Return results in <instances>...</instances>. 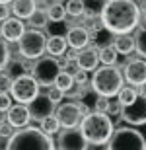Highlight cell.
Segmentation results:
<instances>
[{
	"instance_id": "obj_8",
	"label": "cell",
	"mask_w": 146,
	"mask_h": 150,
	"mask_svg": "<svg viewBox=\"0 0 146 150\" xmlns=\"http://www.w3.org/2000/svg\"><path fill=\"white\" fill-rule=\"evenodd\" d=\"M20 43V53L25 59H39L43 53L47 51V39L45 35L37 31V29H29L22 35Z\"/></svg>"
},
{
	"instance_id": "obj_3",
	"label": "cell",
	"mask_w": 146,
	"mask_h": 150,
	"mask_svg": "<svg viewBox=\"0 0 146 150\" xmlns=\"http://www.w3.org/2000/svg\"><path fill=\"white\" fill-rule=\"evenodd\" d=\"M6 150H56L47 133L37 127H22L10 137Z\"/></svg>"
},
{
	"instance_id": "obj_17",
	"label": "cell",
	"mask_w": 146,
	"mask_h": 150,
	"mask_svg": "<svg viewBox=\"0 0 146 150\" xmlns=\"http://www.w3.org/2000/svg\"><path fill=\"white\" fill-rule=\"evenodd\" d=\"M90 41V33L88 29L84 28H70L66 33V43L72 47V49H84Z\"/></svg>"
},
{
	"instance_id": "obj_23",
	"label": "cell",
	"mask_w": 146,
	"mask_h": 150,
	"mask_svg": "<svg viewBox=\"0 0 146 150\" xmlns=\"http://www.w3.org/2000/svg\"><path fill=\"white\" fill-rule=\"evenodd\" d=\"M136 98H138V92H136L133 86H123V88L119 90V94H117V100H119V103H121V107L130 105Z\"/></svg>"
},
{
	"instance_id": "obj_18",
	"label": "cell",
	"mask_w": 146,
	"mask_h": 150,
	"mask_svg": "<svg viewBox=\"0 0 146 150\" xmlns=\"http://www.w3.org/2000/svg\"><path fill=\"white\" fill-rule=\"evenodd\" d=\"M12 10H14L16 18H20V20H29L31 14L37 10V6H35V0H14Z\"/></svg>"
},
{
	"instance_id": "obj_27",
	"label": "cell",
	"mask_w": 146,
	"mask_h": 150,
	"mask_svg": "<svg viewBox=\"0 0 146 150\" xmlns=\"http://www.w3.org/2000/svg\"><path fill=\"white\" fill-rule=\"evenodd\" d=\"M64 8H66V14H68V16L78 18V16H82V14H84V0H66Z\"/></svg>"
},
{
	"instance_id": "obj_28",
	"label": "cell",
	"mask_w": 146,
	"mask_h": 150,
	"mask_svg": "<svg viewBox=\"0 0 146 150\" xmlns=\"http://www.w3.org/2000/svg\"><path fill=\"white\" fill-rule=\"evenodd\" d=\"M135 43H136V51L138 55L146 59V28H140L135 35Z\"/></svg>"
},
{
	"instance_id": "obj_9",
	"label": "cell",
	"mask_w": 146,
	"mask_h": 150,
	"mask_svg": "<svg viewBox=\"0 0 146 150\" xmlns=\"http://www.w3.org/2000/svg\"><path fill=\"white\" fill-rule=\"evenodd\" d=\"M121 117H123L127 123L135 125V127L144 125L146 123V94L138 96L130 105L121 107Z\"/></svg>"
},
{
	"instance_id": "obj_5",
	"label": "cell",
	"mask_w": 146,
	"mask_h": 150,
	"mask_svg": "<svg viewBox=\"0 0 146 150\" xmlns=\"http://www.w3.org/2000/svg\"><path fill=\"white\" fill-rule=\"evenodd\" d=\"M107 150H146V139L136 129L121 127L113 131L107 142Z\"/></svg>"
},
{
	"instance_id": "obj_10",
	"label": "cell",
	"mask_w": 146,
	"mask_h": 150,
	"mask_svg": "<svg viewBox=\"0 0 146 150\" xmlns=\"http://www.w3.org/2000/svg\"><path fill=\"white\" fill-rule=\"evenodd\" d=\"M88 140L82 134L80 129H66L59 134V140H56V146L59 150H88Z\"/></svg>"
},
{
	"instance_id": "obj_25",
	"label": "cell",
	"mask_w": 146,
	"mask_h": 150,
	"mask_svg": "<svg viewBox=\"0 0 146 150\" xmlns=\"http://www.w3.org/2000/svg\"><path fill=\"white\" fill-rule=\"evenodd\" d=\"M59 129H61V123H59V119H56L55 115H49V117H45V119L41 121V131L47 133L49 137L55 134V133H59Z\"/></svg>"
},
{
	"instance_id": "obj_22",
	"label": "cell",
	"mask_w": 146,
	"mask_h": 150,
	"mask_svg": "<svg viewBox=\"0 0 146 150\" xmlns=\"http://www.w3.org/2000/svg\"><path fill=\"white\" fill-rule=\"evenodd\" d=\"M74 74H70V72H59V76H56V80H55V88H59L61 92H70V90L74 88Z\"/></svg>"
},
{
	"instance_id": "obj_2",
	"label": "cell",
	"mask_w": 146,
	"mask_h": 150,
	"mask_svg": "<svg viewBox=\"0 0 146 150\" xmlns=\"http://www.w3.org/2000/svg\"><path fill=\"white\" fill-rule=\"evenodd\" d=\"M80 131H82V134L86 137V140L90 144L101 146V144H105V142H109V139H111L113 121L107 117V113L94 111V113H88L82 119Z\"/></svg>"
},
{
	"instance_id": "obj_38",
	"label": "cell",
	"mask_w": 146,
	"mask_h": 150,
	"mask_svg": "<svg viewBox=\"0 0 146 150\" xmlns=\"http://www.w3.org/2000/svg\"><path fill=\"white\" fill-rule=\"evenodd\" d=\"M10 18V10H8V6L6 4H0V22H4Z\"/></svg>"
},
{
	"instance_id": "obj_14",
	"label": "cell",
	"mask_w": 146,
	"mask_h": 150,
	"mask_svg": "<svg viewBox=\"0 0 146 150\" xmlns=\"http://www.w3.org/2000/svg\"><path fill=\"white\" fill-rule=\"evenodd\" d=\"M53 101H51L49 96H37L31 103H29V115L33 117V119H37V121H43L45 117H49L51 113H53Z\"/></svg>"
},
{
	"instance_id": "obj_20",
	"label": "cell",
	"mask_w": 146,
	"mask_h": 150,
	"mask_svg": "<svg viewBox=\"0 0 146 150\" xmlns=\"http://www.w3.org/2000/svg\"><path fill=\"white\" fill-rule=\"evenodd\" d=\"M115 49H117L119 55H130L133 51L136 49V43H135V37H130L129 33H123L115 39Z\"/></svg>"
},
{
	"instance_id": "obj_7",
	"label": "cell",
	"mask_w": 146,
	"mask_h": 150,
	"mask_svg": "<svg viewBox=\"0 0 146 150\" xmlns=\"http://www.w3.org/2000/svg\"><path fill=\"white\" fill-rule=\"evenodd\" d=\"M61 72V64L55 57H43L31 67V76L37 80L39 86H53Z\"/></svg>"
},
{
	"instance_id": "obj_35",
	"label": "cell",
	"mask_w": 146,
	"mask_h": 150,
	"mask_svg": "<svg viewBox=\"0 0 146 150\" xmlns=\"http://www.w3.org/2000/svg\"><path fill=\"white\" fill-rule=\"evenodd\" d=\"M12 134H14V127L10 123H0V137H8L10 139Z\"/></svg>"
},
{
	"instance_id": "obj_11",
	"label": "cell",
	"mask_w": 146,
	"mask_h": 150,
	"mask_svg": "<svg viewBox=\"0 0 146 150\" xmlns=\"http://www.w3.org/2000/svg\"><path fill=\"white\" fill-rule=\"evenodd\" d=\"M55 117L59 119L61 127L72 129V127H76V125L80 123V119H82V111H80L78 103H62V105H59Z\"/></svg>"
},
{
	"instance_id": "obj_1",
	"label": "cell",
	"mask_w": 146,
	"mask_h": 150,
	"mask_svg": "<svg viewBox=\"0 0 146 150\" xmlns=\"http://www.w3.org/2000/svg\"><path fill=\"white\" fill-rule=\"evenodd\" d=\"M99 16L103 28L117 35L130 33L140 22V10L133 0H107Z\"/></svg>"
},
{
	"instance_id": "obj_26",
	"label": "cell",
	"mask_w": 146,
	"mask_h": 150,
	"mask_svg": "<svg viewBox=\"0 0 146 150\" xmlns=\"http://www.w3.org/2000/svg\"><path fill=\"white\" fill-rule=\"evenodd\" d=\"M105 2L107 0H84V14H88V16H97V14H101Z\"/></svg>"
},
{
	"instance_id": "obj_33",
	"label": "cell",
	"mask_w": 146,
	"mask_h": 150,
	"mask_svg": "<svg viewBox=\"0 0 146 150\" xmlns=\"http://www.w3.org/2000/svg\"><path fill=\"white\" fill-rule=\"evenodd\" d=\"M12 88V78L8 74H0V94H8Z\"/></svg>"
},
{
	"instance_id": "obj_31",
	"label": "cell",
	"mask_w": 146,
	"mask_h": 150,
	"mask_svg": "<svg viewBox=\"0 0 146 150\" xmlns=\"http://www.w3.org/2000/svg\"><path fill=\"white\" fill-rule=\"evenodd\" d=\"M8 62H10V49L6 47L4 39H0V70L8 67Z\"/></svg>"
},
{
	"instance_id": "obj_6",
	"label": "cell",
	"mask_w": 146,
	"mask_h": 150,
	"mask_svg": "<svg viewBox=\"0 0 146 150\" xmlns=\"http://www.w3.org/2000/svg\"><path fill=\"white\" fill-rule=\"evenodd\" d=\"M12 98L18 101V103H31V101L39 96V84L33 76H28V74H22L18 76L16 80H12Z\"/></svg>"
},
{
	"instance_id": "obj_32",
	"label": "cell",
	"mask_w": 146,
	"mask_h": 150,
	"mask_svg": "<svg viewBox=\"0 0 146 150\" xmlns=\"http://www.w3.org/2000/svg\"><path fill=\"white\" fill-rule=\"evenodd\" d=\"M94 109L99 113H107L109 109H111V103H109V100L107 98H103V96H97L96 101H94Z\"/></svg>"
},
{
	"instance_id": "obj_37",
	"label": "cell",
	"mask_w": 146,
	"mask_h": 150,
	"mask_svg": "<svg viewBox=\"0 0 146 150\" xmlns=\"http://www.w3.org/2000/svg\"><path fill=\"white\" fill-rule=\"evenodd\" d=\"M74 82L76 84H82V86H84L86 82H88V72H86V70H76V74H74Z\"/></svg>"
},
{
	"instance_id": "obj_19",
	"label": "cell",
	"mask_w": 146,
	"mask_h": 150,
	"mask_svg": "<svg viewBox=\"0 0 146 150\" xmlns=\"http://www.w3.org/2000/svg\"><path fill=\"white\" fill-rule=\"evenodd\" d=\"M66 37H62V35H51L47 39V53L51 57H61L66 53Z\"/></svg>"
},
{
	"instance_id": "obj_4",
	"label": "cell",
	"mask_w": 146,
	"mask_h": 150,
	"mask_svg": "<svg viewBox=\"0 0 146 150\" xmlns=\"http://www.w3.org/2000/svg\"><path fill=\"white\" fill-rule=\"evenodd\" d=\"M92 88L97 96L103 98H113L119 94V90L123 88V74L119 72V68L113 64H103L101 68L94 70L92 76Z\"/></svg>"
},
{
	"instance_id": "obj_16",
	"label": "cell",
	"mask_w": 146,
	"mask_h": 150,
	"mask_svg": "<svg viewBox=\"0 0 146 150\" xmlns=\"http://www.w3.org/2000/svg\"><path fill=\"white\" fill-rule=\"evenodd\" d=\"M29 119H31V115H29V107H25V103H18L8 109V123L12 127H28Z\"/></svg>"
},
{
	"instance_id": "obj_34",
	"label": "cell",
	"mask_w": 146,
	"mask_h": 150,
	"mask_svg": "<svg viewBox=\"0 0 146 150\" xmlns=\"http://www.w3.org/2000/svg\"><path fill=\"white\" fill-rule=\"evenodd\" d=\"M12 107V98L8 94H0V111H8Z\"/></svg>"
},
{
	"instance_id": "obj_29",
	"label": "cell",
	"mask_w": 146,
	"mask_h": 150,
	"mask_svg": "<svg viewBox=\"0 0 146 150\" xmlns=\"http://www.w3.org/2000/svg\"><path fill=\"white\" fill-rule=\"evenodd\" d=\"M29 22L33 23L35 28H43L47 22H49V18H47V10H35L29 18Z\"/></svg>"
},
{
	"instance_id": "obj_24",
	"label": "cell",
	"mask_w": 146,
	"mask_h": 150,
	"mask_svg": "<svg viewBox=\"0 0 146 150\" xmlns=\"http://www.w3.org/2000/svg\"><path fill=\"white\" fill-rule=\"evenodd\" d=\"M117 49H115V45H105V47H101L99 51V61L103 64H115L117 62Z\"/></svg>"
},
{
	"instance_id": "obj_39",
	"label": "cell",
	"mask_w": 146,
	"mask_h": 150,
	"mask_svg": "<svg viewBox=\"0 0 146 150\" xmlns=\"http://www.w3.org/2000/svg\"><path fill=\"white\" fill-rule=\"evenodd\" d=\"M8 2H12V0H0V4H8Z\"/></svg>"
},
{
	"instance_id": "obj_36",
	"label": "cell",
	"mask_w": 146,
	"mask_h": 150,
	"mask_svg": "<svg viewBox=\"0 0 146 150\" xmlns=\"http://www.w3.org/2000/svg\"><path fill=\"white\" fill-rule=\"evenodd\" d=\"M62 94H64V92H61V90L59 88H53V90H49V98H51V101H53V103H59V101L62 100Z\"/></svg>"
},
{
	"instance_id": "obj_15",
	"label": "cell",
	"mask_w": 146,
	"mask_h": 150,
	"mask_svg": "<svg viewBox=\"0 0 146 150\" xmlns=\"http://www.w3.org/2000/svg\"><path fill=\"white\" fill-rule=\"evenodd\" d=\"M97 64H99V53H97L96 47H90V49H82L78 53V59H76V67L80 70H96Z\"/></svg>"
},
{
	"instance_id": "obj_12",
	"label": "cell",
	"mask_w": 146,
	"mask_h": 150,
	"mask_svg": "<svg viewBox=\"0 0 146 150\" xmlns=\"http://www.w3.org/2000/svg\"><path fill=\"white\" fill-rule=\"evenodd\" d=\"M0 33H2V39L8 41V43H16L22 39V35L25 33V28H23V22L20 18H8L2 22V29H0Z\"/></svg>"
},
{
	"instance_id": "obj_13",
	"label": "cell",
	"mask_w": 146,
	"mask_h": 150,
	"mask_svg": "<svg viewBox=\"0 0 146 150\" xmlns=\"http://www.w3.org/2000/svg\"><path fill=\"white\" fill-rule=\"evenodd\" d=\"M125 78L130 86H144L146 84V61H130L125 67Z\"/></svg>"
},
{
	"instance_id": "obj_30",
	"label": "cell",
	"mask_w": 146,
	"mask_h": 150,
	"mask_svg": "<svg viewBox=\"0 0 146 150\" xmlns=\"http://www.w3.org/2000/svg\"><path fill=\"white\" fill-rule=\"evenodd\" d=\"M8 76L12 78V80H16L18 76H22L23 74V64L22 62H18V61H10L8 62Z\"/></svg>"
},
{
	"instance_id": "obj_21",
	"label": "cell",
	"mask_w": 146,
	"mask_h": 150,
	"mask_svg": "<svg viewBox=\"0 0 146 150\" xmlns=\"http://www.w3.org/2000/svg\"><path fill=\"white\" fill-rule=\"evenodd\" d=\"M64 16H66V8H64V4H61V2H53V4L47 6V18H49V22L59 23V22L64 20Z\"/></svg>"
}]
</instances>
